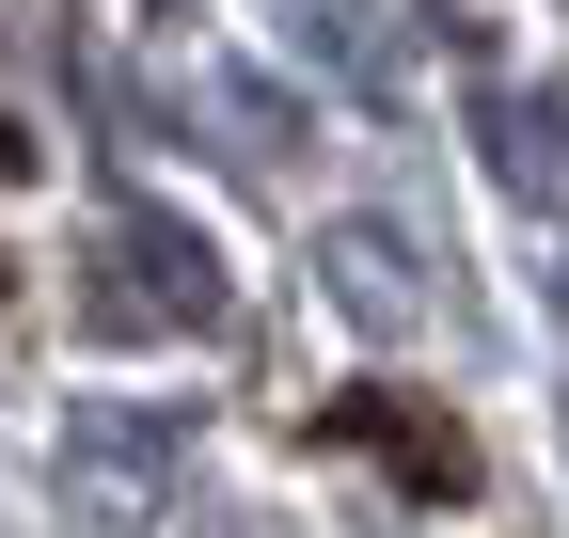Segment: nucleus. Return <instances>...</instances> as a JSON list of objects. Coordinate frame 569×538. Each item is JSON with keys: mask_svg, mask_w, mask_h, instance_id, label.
<instances>
[{"mask_svg": "<svg viewBox=\"0 0 569 538\" xmlns=\"http://www.w3.org/2000/svg\"><path fill=\"white\" fill-rule=\"evenodd\" d=\"M317 444H380L411 507H459V491H475V428H459V412H411L396 380H365V396H332V412H317Z\"/></svg>", "mask_w": 569, "mask_h": 538, "instance_id": "nucleus-1", "label": "nucleus"}, {"mask_svg": "<svg viewBox=\"0 0 569 538\" xmlns=\"http://www.w3.org/2000/svg\"><path fill=\"white\" fill-rule=\"evenodd\" d=\"M0 301H17V269H0Z\"/></svg>", "mask_w": 569, "mask_h": 538, "instance_id": "nucleus-2", "label": "nucleus"}]
</instances>
